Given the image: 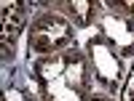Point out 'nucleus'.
<instances>
[{"mask_svg": "<svg viewBox=\"0 0 134 101\" xmlns=\"http://www.w3.org/2000/svg\"><path fill=\"white\" fill-rule=\"evenodd\" d=\"M3 45H11L16 37V32L21 29V8L19 5H5L3 11Z\"/></svg>", "mask_w": 134, "mask_h": 101, "instance_id": "1", "label": "nucleus"}]
</instances>
